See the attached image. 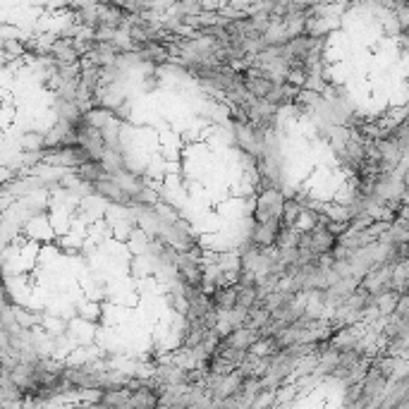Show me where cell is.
Wrapping results in <instances>:
<instances>
[{
	"mask_svg": "<svg viewBox=\"0 0 409 409\" xmlns=\"http://www.w3.org/2000/svg\"><path fill=\"white\" fill-rule=\"evenodd\" d=\"M285 208V194L283 190H258V197L254 201V211L251 218L261 225L280 223V215Z\"/></svg>",
	"mask_w": 409,
	"mask_h": 409,
	"instance_id": "cell-1",
	"label": "cell"
},
{
	"mask_svg": "<svg viewBox=\"0 0 409 409\" xmlns=\"http://www.w3.org/2000/svg\"><path fill=\"white\" fill-rule=\"evenodd\" d=\"M390 278H392V266H387V263L385 266H376L362 278L359 290H364V292H369L371 297H376V294L390 290Z\"/></svg>",
	"mask_w": 409,
	"mask_h": 409,
	"instance_id": "cell-2",
	"label": "cell"
},
{
	"mask_svg": "<svg viewBox=\"0 0 409 409\" xmlns=\"http://www.w3.org/2000/svg\"><path fill=\"white\" fill-rule=\"evenodd\" d=\"M337 237L328 230V225L323 223L319 225L316 230H311L309 233V249L314 251L316 256H328V254H333L335 251V247H337Z\"/></svg>",
	"mask_w": 409,
	"mask_h": 409,
	"instance_id": "cell-3",
	"label": "cell"
},
{
	"mask_svg": "<svg viewBox=\"0 0 409 409\" xmlns=\"http://www.w3.org/2000/svg\"><path fill=\"white\" fill-rule=\"evenodd\" d=\"M94 192L99 194V197H103L106 201L117 203V206H129V203H134L132 197H129V194L122 190L120 185H117V180L112 175L106 177V180H101V182H96Z\"/></svg>",
	"mask_w": 409,
	"mask_h": 409,
	"instance_id": "cell-4",
	"label": "cell"
},
{
	"mask_svg": "<svg viewBox=\"0 0 409 409\" xmlns=\"http://www.w3.org/2000/svg\"><path fill=\"white\" fill-rule=\"evenodd\" d=\"M258 340H261V333L258 331H251V328H237V331L230 333L225 340H220V347H235V349H242V352H249Z\"/></svg>",
	"mask_w": 409,
	"mask_h": 409,
	"instance_id": "cell-5",
	"label": "cell"
},
{
	"mask_svg": "<svg viewBox=\"0 0 409 409\" xmlns=\"http://www.w3.org/2000/svg\"><path fill=\"white\" fill-rule=\"evenodd\" d=\"M211 301H213V309L215 311H230V309H235V304H237V285L235 283H228V285H223V287H218L211 294Z\"/></svg>",
	"mask_w": 409,
	"mask_h": 409,
	"instance_id": "cell-6",
	"label": "cell"
},
{
	"mask_svg": "<svg viewBox=\"0 0 409 409\" xmlns=\"http://www.w3.org/2000/svg\"><path fill=\"white\" fill-rule=\"evenodd\" d=\"M397 304H400V292H395V290H385V292H381L374 297V306L381 311L383 319L397 314Z\"/></svg>",
	"mask_w": 409,
	"mask_h": 409,
	"instance_id": "cell-7",
	"label": "cell"
},
{
	"mask_svg": "<svg viewBox=\"0 0 409 409\" xmlns=\"http://www.w3.org/2000/svg\"><path fill=\"white\" fill-rule=\"evenodd\" d=\"M301 213H304V206H301L299 201H287V199H285V208H283V215H280V228L294 230L301 218Z\"/></svg>",
	"mask_w": 409,
	"mask_h": 409,
	"instance_id": "cell-8",
	"label": "cell"
},
{
	"mask_svg": "<svg viewBox=\"0 0 409 409\" xmlns=\"http://www.w3.org/2000/svg\"><path fill=\"white\" fill-rule=\"evenodd\" d=\"M390 290H395V292H400V294L409 292V261H400L392 266Z\"/></svg>",
	"mask_w": 409,
	"mask_h": 409,
	"instance_id": "cell-9",
	"label": "cell"
},
{
	"mask_svg": "<svg viewBox=\"0 0 409 409\" xmlns=\"http://www.w3.org/2000/svg\"><path fill=\"white\" fill-rule=\"evenodd\" d=\"M258 301H261L258 287H237V304H235V309L251 311L258 304Z\"/></svg>",
	"mask_w": 409,
	"mask_h": 409,
	"instance_id": "cell-10",
	"label": "cell"
},
{
	"mask_svg": "<svg viewBox=\"0 0 409 409\" xmlns=\"http://www.w3.org/2000/svg\"><path fill=\"white\" fill-rule=\"evenodd\" d=\"M407 261H409V256H407Z\"/></svg>",
	"mask_w": 409,
	"mask_h": 409,
	"instance_id": "cell-11",
	"label": "cell"
}]
</instances>
